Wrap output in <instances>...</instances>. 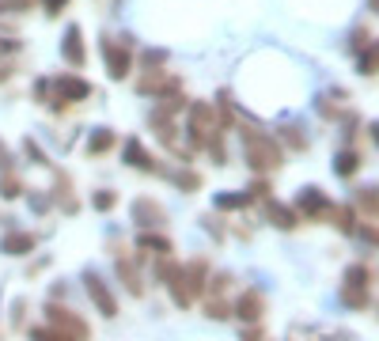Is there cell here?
Listing matches in <instances>:
<instances>
[{
    "instance_id": "27",
    "label": "cell",
    "mask_w": 379,
    "mask_h": 341,
    "mask_svg": "<svg viewBox=\"0 0 379 341\" xmlns=\"http://www.w3.org/2000/svg\"><path fill=\"white\" fill-rule=\"evenodd\" d=\"M205 315H209V319H231V307H228V299L213 296V299L205 304Z\"/></svg>"
},
{
    "instance_id": "33",
    "label": "cell",
    "mask_w": 379,
    "mask_h": 341,
    "mask_svg": "<svg viewBox=\"0 0 379 341\" xmlns=\"http://www.w3.org/2000/svg\"><path fill=\"white\" fill-rule=\"evenodd\" d=\"M360 72H364V76H376V46L360 50Z\"/></svg>"
},
{
    "instance_id": "26",
    "label": "cell",
    "mask_w": 379,
    "mask_h": 341,
    "mask_svg": "<svg viewBox=\"0 0 379 341\" xmlns=\"http://www.w3.org/2000/svg\"><path fill=\"white\" fill-rule=\"evenodd\" d=\"M179 270H182V265L175 262V258L159 254V262H156V281H164V284H167V281H171V277H175V273H179Z\"/></svg>"
},
{
    "instance_id": "13",
    "label": "cell",
    "mask_w": 379,
    "mask_h": 341,
    "mask_svg": "<svg viewBox=\"0 0 379 341\" xmlns=\"http://www.w3.org/2000/svg\"><path fill=\"white\" fill-rule=\"evenodd\" d=\"M265 216H270V224H277L281 231H292V227L300 224V213L281 205V201H265Z\"/></svg>"
},
{
    "instance_id": "28",
    "label": "cell",
    "mask_w": 379,
    "mask_h": 341,
    "mask_svg": "<svg viewBox=\"0 0 379 341\" xmlns=\"http://www.w3.org/2000/svg\"><path fill=\"white\" fill-rule=\"evenodd\" d=\"M114 205H118L114 190H99V193H91V209H99V213H110Z\"/></svg>"
},
{
    "instance_id": "25",
    "label": "cell",
    "mask_w": 379,
    "mask_h": 341,
    "mask_svg": "<svg viewBox=\"0 0 379 341\" xmlns=\"http://www.w3.org/2000/svg\"><path fill=\"white\" fill-rule=\"evenodd\" d=\"M281 141H285L288 148H296V152L308 148V137L300 133V125H285V129H281Z\"/></svg>"
},
{
    "instance_id": "44",
    "label": "cell",
    "mask_w": 379,
    "mask_h": 341,
    "mask_svg": "<svg viewBox=\"0 0 379 341\" xmlns=\"http://www.w3.org/2000/svg\"><path fill=\"white\" fill-rule=\"evenodd\" d=\"M201 224H205L209 231L216 235V239H224V227H220V220H213V216H205V220H201Z\"/></svg>"
},
{
    "instance_id": "12",
    "label": "cell",
    "mask_w": 379,
    "mask_h": 341,
    "mask_svg": "<svg viewBox=\"0 0 379 341\" xmlns=\"http://www.w3.org/2000/svg\"><path fill=\"white\" fill-rule=\"evenodd\" d=\"M58 99H64V103H80V99H87L91 95V87L84 84L80 76H58Z\"/></svg>"
},
{
    "instance_id": "39",
    "label": "cell",
    "mask_w": 379,
    "mask_h": 341,
    "mask_svg": "<svg viewBox=\"0 0 379 341\" xmlns=\"http://www.w3.org/2000/svg\"><path fill=\"white\" fill-rule=\"evenodd\" d=\"M243 341H262V326H258V322H247V330H243Z\"/></svg>"
},
{
    "instance_id": "3",
    "label": "cell",
    "mask_w": 379,
    "mask_h": 341,
    "mask_svg": "<svg viewBox=\"0 0 379 341\" xmlns=\"http://www.w3.org/2000/svg\"><path fill=\"white\" fill-rule=\"evenodd\" d=\"M209 133H216V110L213 103H193L190 107V141L205 144Z\"/></svg>"
},
{
    "instance_id": "2",
    "label": "cell",
    "mask_w": 379,
    "mask_h": 341,
    "mask_svg": "<svg viewBox=\"0 0 379 341\" xmlns=\"http://www.w3.org/2000/svg\"><path fill=\"white\" fill-rule=\"evenodd\" d=\"M46 322H50L53 330H61L64 338H72V341H87V338H91L87 322L80 319V315H72V311H64V307H58V304L46 307Z\"/></svg>"
},
{
    "instance_id": "21",
    "label": "cell",
    "mask_w": 379,
    "mask_h": 341,
    "mask_svg": "<svg viewBox=\"0 0 379 341\" xmlns=\"http://www.w3.org/2000/svg\"><path fill=\"white\" fill-rule=\"evenodd\" d=\"M357 167H360V152H353V148H345L342 156L334 159V170L342 178H349V175H357Z\"/></svg>"
},
{
    "instance_id": "20",
    "label": "cell",
    "mask_w": 379,
    "mask_h": 341,
    "mask_svg": "<svg viewBox=\"0 0 379 341\" xmlns=\"http://www.w3.org/2000/svg\"><path fill=\"white\" fill-rule=\"evenodd\" d=\"M345 284H349V288H368V284H372V270H368L364 262L349 265V270H345Z\"/></svg>"
},
{
    "instance_id": "30",
    "label": "cell",
    "mask_w": 379,
    "mask_h": 341,
    "mask_svg": "<svg viewBox=\"0 0 379 341\" xmlns=\"http://www.w3.org/2000/svg\"><path fill=\"white\" fill-rule=\"evenodd\" d=\"M357 205L364 209L368 216H376V186H368V190H357Z\"/></svg>"
},
{
    "instance_id": "8",
    "label": "cell",
    "mask_w": 379,
    "mask_h": 341,
    "mask_svg": "<svg viewBox=\"0 0 379 341\" xmlns=\"http://www.w3.org/2000/svg\"><path fill=\"white\" fill-rule=\"evenodd\" d=\"M133 224H141V227H164L167 224L164 205H159V201H152V198H136L133 201Z\"/></svg>"
},
{
    "instance_id": "5",
    "label": "cell",
    "mask_w": 379,
    "mask_h": 341,
    "mask_svg": "<svg viewBox=\"0 0 379 341\" xmlns=\"http://www.w3.org/2000/svg\"><path fill=\"white\" fill-rule=\"evenodd\" d=\"M103 57H107L110 80H125L129 76V50L118 42V38H103Z\"/></svg>"
},
{
    "instance_id": "17",
    "label": "cell",
    "mask_w": 379,
    "mask_h": 341,
    "mask_svg": "<svg viewBox=\"0 0 379 341\" xmlns=\"http://www.w3.org/2000/svg\"><path fill=\"white\" fill-rule=\"evenodd\" d=\"M342 304L353 307V311H364V307H372V292H368V288H349V284H342Z\"/></svg>"
},
{
    "instance_id": "10",
    "label": "cell",
    "mask_w": 379,
    "mask_h": 341,
    "mask_svg": "<svg viewBox=\"0 0 379 341\" xmlns=\"http://www.w3.org/2000/svg\"><path fill=\"white\" fill-rule=\"evenodd\" d=\"M61 53H64V61H69V64H76V69H80V64L87 61V53H84V30H80L76 23H72V27L64 30V42H61Z\"/></svg>"
},
{
    "instance_id": "35",
    "label": "cell",
    "mask_w": 379,
    "mask_h": 341,
    "mask_svg": "<svg viewBox=\"0 0 379 341\" xmlns=\"http://www.w3.org/2000/svg\"><path fill=\"white\" fill-rule=\"evenodd\" d=\"M23 148H27V156H30V159H35V164H42V167H50V159H46V152H42V148H38V144H35V141H27V144H23Z\"/></svg>"
},
{
    "instance_id": "4",
    "label": "cell",
    "mask_w": 379,
    "mask_h": 341,
    "mask_svg": "<svg viewBox=\"0 0 379 341\" xmlns=\"http://www.w3.org/2000/svg\"><path fill=\"white\" fill-rule=\"evenodd\" d=\"M84 284H87V296H91V304L99 307V311L107 315V319H114V315H118V304H114V296H110V288L103 284L99 273L87 270V273H84Z\"/></svg>"
},
{
    "instance_id": "18",
    "label": "cell",
    "mask_w": 379,
    "mask_h": 341,
    "mask_svg": "<svg viewBox=\"0 0 379 341\" xmlns=\"http://www.w3.org/2000/svg\"><path fill=\"white\" fill-rule=\"evenodd\" d=\"M114 148V129H95L91 137H87V152L91 156H103V152Z\"/></svg>"
},
{
    "instance_id": "16",
    "label": "cell",
    "mask_w": 379,
    "mask_h": 341,
    "mask_svg": "<svg viewBox=\"0 0 379 341\" xmlns=\"http://www.w3.org/2000/svg\"><path fill=\"white\" fill-rule=\"evenodd\" d=\"M0 250H4V254H30V250H35V235H27V231H8L4 243H0Z\"/></svg>"
},
{
    "instance_id": "15",
    "label": "cell",
    "mask_w": 379,
    "mask_h": 341,
    "mask_svg": "<svg viewBox=\"0 0 379 341\" xmlns=\"http://www.w3.org/2000/svg\"><path fill=\"white\" fill-rule=\"evenodd\" d=\"M118 277H122V284L133 296H144V281H141V273H136L133 258H118Z\"/></svg>"
},
{
    "instance_id": "42",
    "label": "cell",
    "mask_w": 379,
    "mask_h": 341,
    "mask_svg": "<svg viewBox=\"0 0 379 341\" xmlns=\"http://www.w3.org/2000/svg\"><path fill=\"white\" fill-rule=\"evenodd\" d=\"M69 4V0H42V8H46V15H58L61 8Z\"/></svg>"
},
{
    "instance_id": "45",
    "label": "cell",
    "mask_w": 379,
    "mask_h": 341,
    "mask_svg": "<svg viewBox=\"0 0 379 341\" xmlns=\"http://www.w3.org/2000/svg\"><path fill=\"white\" fill-rule=\"evenodd\" d=\"M15 50H19V42H15V38H4V35H0V53H15Z\"/></svg>"
},
{
    "instance_id": "11",
    "label": "cell",
    "mask_w": 379,
    "mask_h": 341,
    "mask_svg": "<svg viewBox=\"0 0 379 341\" xmlns=\"http://www.w3.org/2000/svg\"><path fill=\"white\" fill-rule=\"evenodd\" d=\"M182 281H186L190 296H201V292H205V281H209V262L205 258H193L186 270H182Z\"/></svg>"
},
{
    "instance_id": "19",
    "label": "cell",
    "mask_w": 379,
    "mask_h": 341,
    "mask_svg": "<svg viewBox=\"0 0 379 341\" xmlns=\"http://www.w3.org/2000/svg\"><path fill=\"white\" fill-rule=\"evenodd\" d=\"M330 216L337 220V227H342L345 235L357 231V209H353V205H334V209H330Z\"/></svg>"
},
{
    "instance_id": "41",
    "label": "cell",
    "mask_w": 379,
    "mask_h": 341,
    "mask_svg": "<svg viewBox=\"0 0 379 341\" xmlns=\"http://www.w3.org/2000/svg\"><path fill=\"white\" fill-rule=\"evenodd\" d=\"M23 311H27V304L15 299V307H12V322H15V326H23Z\"/></svg>"
},
{
    "instance_id": "40",
    "label": "cell",
    "mask_w": 379,
    "mask_h": 341,
    "mask_svg": "<svg viewBox=\"0 0 379 341\" xmlns=\"http://www.w3.org/2000/svg\"><path fill=\"white\" fill-rule=\"evenodd\" d=\"M35 95H38L42 103H50V80H38V84H35Z\"/></svg>"
},
{
    "instance_id": "46",
    "label": "cell",
    "mask_w": 379,
    "mask_h": 341,
    "mask_svg": "<svg viewBox=\"0 0 379 341\" xmlns=\"http://www.w3.org/2000/svg\"><path fill=\"white\" fill-rule=\"evenodd\" d=\"M0 170H12V152L0 144Z\"/></svg>"
},
{
    "instance_id": "43",
    "label": "cell",
    "mask_w": 379,
    "mask_h": 341,
    "mask_svg": "<svg viewBox=\"0 0 379 341\" xmlns=\"http://www.w3.org/2000/svg\"><path fill=\"white\" fill-rule=\"evenodd\" d=\"M265 193H270V182H265V178H258V182L251 186V198H265Z\"/></svg>"
},
{
    "instance_id": "47",
    "label": "cell",
    "mask_w": 379,
    "mask_h": 341,
    "mask_svg": "<svg viewBox=\"0 0 379 341\" xmlns=\"http://www.w3.org/2000/svg\"><path fill=\"white\" fill-rule=\"evenodd\" d=\"M360 235H364V243H368V247H376V227H372V224H364V227H360Z\"/></svg>"
},
{
    "instance_id": "29",
    "label": "cell",
    "mask_w": 379,
    "mask_h": 341,
    "mask_svg": "<svg viewBox=\"0 0 379 341\" xmlns=\"http://www.w3.org/2000/svg\"><path fill=\"white\" fill-rule=\"evenodd\" d=\"M175 186H179V190H197L201 175H197V170H179V175H175Z\"/></svg>"
},
{
    "instance_id": "32",
    "label": "cell",
    "mask_w": 379,
    "mask_h": 341,
    "mask_svg": "<svg viewBox=\"0 0 379 341\" xmlns=\"http://www.w3.org/2000/svg\"><path fill=\"white\" fill-rule=\"evenodd\" d=\"M30 341H72V338H64L53 326H38V330H30Z\"/></svg>"
},
{
    "instance_id": "23",
    "label": "cell",
    "mask_w": 379,
    "mask_h": 341,
    "mask_svg": "<svg viewBox=\"0 0 379 341\" xmlns=\"http://www.w3.org/2000/svg\"><path fill=\"white\" fill-rule=\"evenodd\" d=\"M19 193H23V182H19V178H15L12 170H0V198L12 201V198H19Z\"/></svg>"
},
{
    "instance_id": "14",
    "label": "cell",
    "mask_w": 379,
    "mask_h": 341,
    "mask_svg": "<svg viewBox=\"0 0 379 341\" xmlns=\"http://www.w3.org/2000/svg\"><path fill=\"white\" fill-rule=\"evenodd\" d=\"M136 247H141V254H148V250H156V254H171V239L167 235H159L156 227H141V235H136Z\"/></svg>"
},
{
    "instance_id": "1",
    "label": "cell",
    "mask_w": 379,
    "mask_h": 341,
    "mask_svg": "<svg viewBox=\"0 0 379 341\" xmlns=\"http://www.w3.org/2000/svg\"><path fill=\"white\" fill-rule=\"evenodd\" d=\"M239 137H243L247 164H251L258 175L281 167V148H277V141H273V137H265L262 129H254V125H239Z\"/></svg>"
},
{
    "instance_id": "34",
    "label": "cell",
    "mask_w": 379,
    "mask_h": 341,
    "mask_svg": "<svg viewBox=\"0 0 379 341\" xmlns=\"http://www.w3.org/2000/svg\"><path fill=\"white\" fill-rule=\"evenodd\" d=\"M368 46H376L372 42V30H364V27H360V30H353V50H368Z\"/></svg>"
},
{
    "instance_id": "37",
    "label": "cell",
    "mask_w": 379,
    "mask_h": 341,
    "mask_svg": "<svg viewBox=\"0 0 379 341\" xmlns=\"http://www.w3.org/2000/svg\"><path fill=\"white\" fill-rule=\"evenodd\" d=\"M30 209H35V213H46V209H50V198L38 193V190H30Z\"/></svg>"
},
{
    "instance_id": "6",
    "label": "cell",
    "mask_w": 379,
    "mask_h": 341,
    "mask_svg": "<svg viewBox=\"0 0 379 341\" xmlns=\"http://www.w3.org/2000/svg\"><path fill=\"white\" fill-rule=\"evenodd\" d=\"M231 315H236L239 322H262V315H265V299H262V292H258V288H247L243 296L236 299Z\"/></svg>"
},
{
    "instance_id": "9",
    "label": "cell",
    "mask_w": 379,
    "mask_h": 341,
    "mask_svg": "<svg viewBox=\"0 0 379 341\" xmlns=\"http://www.w3.org/2000/svg\"><path fill=\"white\" fill-rule=\"evenodd\" d=\"M125 164L136 167V170H148V175H164V164H159L156 156H148L136 137H133V141H125Z\"/></svg>"
},
{
    "instance_id": "24",
    "label": "cell",
    "mask_w": 379,
    "mask_h": 341,
    "mask_svg": "<svg viewBox=\"0 0 379 341\" xmlns=\"http://www.w3.org/2000/svg\"><path fill=\"white\" fill-rule=\"evenodd\" d=\"M243 205H251V193H236V190L216 193V209H243Z\"/></svg>"
},
{
    "instance_id": "36",
    "label": "cell",
    "mask_w": 379,
    "mask_h": 341,
    "mask_svg": "<svg viewBox=\"0 0 379 341\" xmlns=\"http://www.w3.org/2000/svg\"><path fill=\"white\" fill-rule=\"evenodd\" d=\"M35 0H0V12H27Z\"/></svg>"
},
{
    "instance_id": "22",
    "label": "cell",
    "mask_w": 379,
    "mask_h": 341,
    "mask_svg": "<svg viewBox=\"0 0 379 341\" xmlns=\"http://www.w3.org/2000/svg\"><path fill=\"white\" fill-rule=\"evenodd\" d=\"M167 284H171V299H175V304H179V307H190V304H193V296L186 292V281H182V270L175 273V277L167 281Z\"/></svg>"
},
{
    "instance_id": "7",
    "label": "cell",
    "mask_w": 379,
    "mask_h": 341,
    "mask_svg": "<svg viewBox=\"0 0 379 341\" xmlns=\"http://www.w3.org/2000/svg\"><path fill=\"white\" fill-rule=\"evenodd\" d=\"M330 198L319 190V186H308V190H300V198H296V213L303 216H330Z\"/></svg>"
},
{
    "instance_id": "38",
    "label": "cell",
    "mask_w": 379,
    "mask_h": 341,
    "mask_svg": "<svg viewBox=\"0 0 379 341\" xmlns=\"http://www.w3.org/2000/svg\"><path fill=\"white\" fill-rule=\"evenodd\" d=\"M164 61H167V53H164V50H148V53H144V64H148V69H152V64L159 69Z\"/></svg>"
},
{
    "instance_id": "31",
    "label": "cell",
    "mask_w": 379,
    "mask_h": 341,
    "mask_svg": "<svg viewBox=\"0 0 379 341\" xmlns=\"http://www.w3.org/2000/svg\"><path fill=\"white\" fill-rule=\"evenodd\" d=\"M228 284H231V273H216V277L205 281V288L213 292V296H224V292H228Z\"/></svg>"
}]
</instances>
